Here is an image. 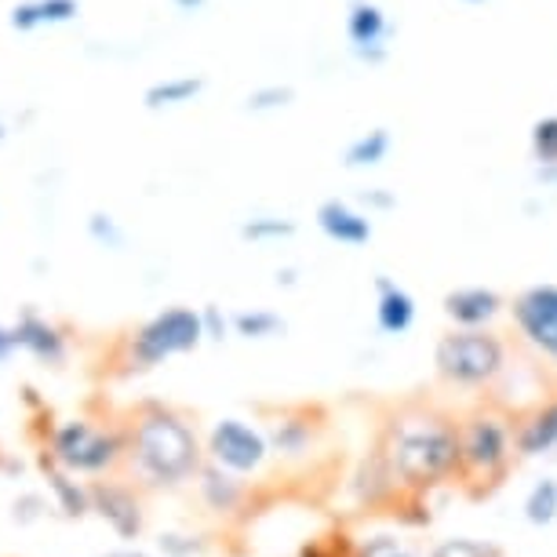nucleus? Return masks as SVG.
<instances>
[{"mask_svg": "<svg viewBox=\"0 0 557 557\" xmlns=\"http://www.w3.org/2000/svg\"><path fill=\"white\" fill-rule=\"evenodd\" d=\"M380 448L397 485L426 492L459 474V419L430 405H401L386 416Z\"/></svg>", "mask_w": 557, "mask_h": 557, "instance_id": "nucleus-1", "label": "nucleus"}, {"mask_svg": "<svg viewBox=\"0 0 557 557\" xmlns=\"http://www.w3.org/2000/svg\"><path fill=\"white\" fill-rule=\"evenodd\" d=\"M518 451V423L499 408H474L459 419V478L474 492H492Z\"/></svg>", "mask_w": 557, "mask_h": 557, "instance_id": "nucleus-2", "label": "nucleus"}, {"mask_svg": "<svg viewBox=\"0 0 557 557\" xmlns=\"http://www.w3.org/2000/svg\"><path fill=\"white\" fill-rule=\"evenodd\" d=\"M510 346L492 329H451L437 339L434 372L441 383L459 391H485L507 372Z\"/></svg>", "mask_w": 557, "mask_h": 557, "instance_id": "nucleus-3", "label": "nucleus"}, {"mask_svg": "<svg viewBox=\"0 0 557 557\" xmlns=\"http://www.w3.org/2000/svg\"><path fill=\"white\" fill-rule=\"evenodd\" d=\"M135 462L153 481H183L197 467V437L183 419L157 412L146 416L135 430Z\"/></svg>", "mask_w": 557, "mask_h": 557, "instance_id": "nucleus-4", "label": "nucleus"}, {"mask_svg": "<svg viewBox=\"0 0 557 557\" xmlns=\"http://www.w3.org/2000/svg\"><path fill=\"white\" fill-rule=\"evenodd\" d=\"M205 339V318L186 307H172L164 313H157L150 324H143L135 332V361L139 364H161L172 354H186L194 350L197 343Z\"/></svg>", "mask_w": 557, "mask_h": 557, "instance_id": "nucleus-5", "label": "nucleus"}, {"mask_svg": "<svg viewBox=\"0 0 557 557\" xmlns=\"http://www.w3.org/2000/svg\"><path fill=\"white\" fill-rule=\"evenodd\" d=\"M507 310L521 343H529L535 354L557 364V285L524 288Z\"/></svg>", "mask_w": 557, "mask_h": 557, "instance_id": "nucleus-6", "label": "nucleus"}, {"mask_svg": "<svg viewBox=\"0 0 557 557\" xmlns=\"http://www.w3.org/2000/svg\"><path fill=\"white\" fill-rule=\"evenodd\" d=\"M346 40L357 62L383 66L391 59V18L375 0H354L346 12Z\"/></svg>", "mask_w": 557, "mask_h": 557, "instance_id": "nucleus-7", "label": "nucleus"}, {"mask_svg": "<svg viewBox=\"0 0 557 557\" xmlns=\"http://www.w3.org/2000/svg\"><path fill=\"white\" fill-rule=\"evenodd\" d=\"M212 456H215V462H223L226 470L248 474V470H256L259 462L267 459V441H262L259 430H251L248 423L223 419V423L212 430Z\"/></svg>", "mask_w": 557, "mask_h": 557, "instance_id": "nucleus-8", "label": "nucleus"}, {"mask_svg": "<svg viewBox=\"0 0 557 557\" xmlns=\"http://www.w3.org/2000/svg\"><path fill=\"white\" fill-rule=\"evenodd\" d=\"M510 302L492 288L467 285L445 296V318L451 321V329H492Z\"/></svg>", "mask_w": 557, "mask_h": 557, "instance_id": "nucleus-9", "label": "nucleus"}, {"mask_svg": "<svg viewBox=\"0 0 557 557\" xmlns=\"http://www.w3.org/2000/svg\"><path fill=\"white\" fill-rule=\"evenodd\" d=\"M55 451L73 470H102L113 456H117V441L107 434H96L88 423H70L59 430Z\"/></svg>", "mask_w": 557, "mask_h": 557, "instance_id": "nucleus-10", "label": "nucleus"}, {"mask_svg": "<svg viewBox=\"0 0 557 557\" xmlns=\"http://www.w3.org/2000/svg\"><path fill=\"white\" fill-rule=\"evenodd\" d=\"M318 226L321 234L335 240V245H346V248H361L372 240V215L354 208L350 201H339V197H329V201L318 205Z\"/></svg>", "mask_w": 557, "mask_h": 557, "instance_id": "nucleus-11", "label": "nucleus"}, {"mask_svg": "<svg viewBox=\"0 0 557 557\" xmlns=\"http://www.w3.org/2000/svg\"><path fill=\"white\" fill-rule=\"evenodd\" d=\"M518 423V451L521 456H543V451L557 448V397L535 405L532 412H524Z\"/></svg>", "mask_w": 557, "mask_h": 557, "instance_id": "nucleus-12", "label": "nucleus"}, {"mask_svg": "<svg viewBox=\"0 0 557 557\" xmlns=\"http://www.w3.org/2000/svg\"><path fill=\"white\" fill-rule=\"evenodd\" d=\"M375 321L386 335H405L416 324V299L408 296L401 285H394L391 277H375Z\"/></svg>", "mask_w": 557, "mask_h": 557, "instance_id": "nucleus-13", "label": "nucleus"}, {"mask_svg": "<svg viewBox=\"0 0 557 557\" xmlns=\"http://www.w3.org/2000/svg\"><path fill=\"white\" fill-rule=\"evenodd\" d=\"M397 488H401V485H397V478H394L391 462H386L383 448L375 445V448L368 451V456L361 459V470H357V478H354V492H357V499L372 507V503L391 499Z\"/></svg>", "mask_w": 557, "mask_h": 557, "instance_id": "nucleus-14", "label": "nucleus"}, {"mask_svg": "<svg viewBox=\"0 0 557 557\" xmlns=\"http://www.w3.org/2000/svg\"><path fill=\"white\" fill-rule=\"evenodd\" d=\"M394 150V135L391 128H368L343 150V164L350 172H364V168H380Z\"/></svg>", "mask_w": 557, "mask_h": 557, "instance_id": "nucleus-15", "label": "nucleus"}, {"mask_svg": "<svg viewBox=\"0 0 557 557\" xmlns=\"http://www.w3.org/2000/svg\"><path fill=\"white\" fill-rule=\"evenodd\" d=\"M96 499H99L102 513H107V518L113 521V529H117L121 535H135V532H139V507H135V499L128 496V492L99 488Z\"/></svg>", "mask_w": 557, "mask_h": 557, "instance_id": "nucleus-16", "label": "nucleus"}, {"mask_svg": "<svg viewBox=\"0 0 557 557\" xmlns=\"http://www.w3.org/2000/svg\"><path fill=\"white\" fill-rule=\"evenodd\" d=\"M205 81L201 77H172V81H161L146 91V107L150 110H161V107H178V102H194L201 96Z\"/></svg>", "mask_w": 557, "mask_h": 557, "instance_id": "nucleus-17", "label": "nucleus"}, {"mask_svg": "<svg viewBox=\"0 0 557 557\" xmlns=\"http://www.w3.org/2000/svg\"><path fill=\"white\" fill-rule=\"evenodd\" d=\"M77 15V0H40V4H26L15 8L12 23L15 26H37V23H66V18Z\"/></svg>", "mask_w": 557, "mask_h": 557, "instance_id": "nucleus-18", "label": "nucleus"}, {"mask_svg": "<svg viewBox=\"0 0 557 557\" xmlns=\"http://www.w3.org/2000/svg\"><path fill=\"white\" fill-rule=\"evenodd\" d=\"M15 343H23L29 346L37 357H45V361H62V343H59V335L48 329V324H40V321H23L15 329Z\"/></svg>", "mask_w": 557, "mask_h": 557, "instance_id": "nucleus-19", "label": "nucleus"}, {"mask_svg": "<svg viewBox=\"0 0 557 557\" xmlns=\"http://www.w3.org/2000/svg\"><path fill=\"white\" fill-rule=\"evenodd\" d=\"M529 146H532L535 168H557V113H550V117H540L532 124Z\"/></svg>", "mask_w": 557, "mask_h": 557, "instance_id": "nucleus-20", "label": "nucleus"}, {"mask_svg": "<svg viewBox=\"0 0 557 557\" xmlns=\"http://www.w3.org/2000/svg\"><path fill=\"white\" fill-rule=\"evenodd\" d=\"M524 510H529L532 524H550L557 518V481L543 478L540 485L529 492V503H524Z\"/></svg>", "mask_w": 557, "mask_h": 557, "instance_id": "nucleus-21", "label": "nucleus"}, {"mask_svg": "<svg viewBox=\"0 0 557 557\" xmlns=\"http://www.w3.org/2000/svg\"><path fill=\"white\" fill-rule=\"evenodd\" d=\"M310 434H313L310 419H285V423H277V430H273V445H277V451L296 456V451L310 445Z\"/></svg>", "mask_w": 557, "mask_h": 557, "instance_id": "nucleus-22", "label": "nucleus"}, {"mask_svg": "<svg viewBox=\"0 0 557 557\" xmlns=\"http://www.w3.org/2000/svg\"><path fill=\"white\" fill-rule=\"evenodd\" d=\"M292 234H296V223H292V219H277V215H262V219H251V223L240 226V237L256 240V245H262V240L292 237Z\"/></svg>", "mask_w": 557, "mask_h": 557, "instance_id": "nucleus-23", "label": "nucleus"}, {"mask_svg": "<svg viewBox=\"0 0 557 557\" xmlns=\"http://www.w3.org/2000/svg\"><path fill=\"white\" fill-rule=\"evenodd\" d=\"M237 332L248 335V339H267V335L285 332V321L270 310H251V313H237Z\"/></svg>", "mask_w": 557, "mask_h": 557, "instance_id": "nucleus-24", "label": "nucleus"}, {"mask_svg": "<svg viewBox=\"0 0 557 557\" xmlns=\"http://www.w3.org/2000/svg\"><path fill=\"white\" fill-rule=\"evenodd\" d=\"M296 102V91L288 84H262L248 96V110L251 113H270V110H285Z\"/></svg>", "mask_w": 557, "mask_h": 557, "instance_id": "nucleus-25", "label": "nucleus"}, {"mask_svg": "<svg viewBox=\"0 0 557 557\" xmlns=\"http://www.w3.org/2000/svg\"><path fill=\"white\" fill-rule=\"evenodd\" d=\"M357 557H416V550L401 540H394V535H380V540L364 543Z\"/></svg>", "mask_w": 557, "mask_h": 557, "instance_id": "nucleus-26", "label": "nucleus"}, {"mask_svg": "<svg viewBox=\"0 0 557 557\" xmlns=\"http://www.w3.org/2000/svg\"><path fill=\"white\" fill-rule=\"evenodd\" d=\"M430 557H492V550H488V546H481V543L448 540V543H441Z\"/></svg>", "mask_w": 557, "mask_h": 557, "instance_id": "nucleus-27", "label": "nucleus"}, {"mask_svg": "<svg viewBox=\"0 0 557 557\" xmlns=\"http://www.w3.org/2000/svg\"><path fill=\"white\" fill-rule=\"evenodd\" d=\"M51 488H55L59 496H62V507H66V513H84V496L70 485L66 478H62V474H51Z\"/></svg>", "mask_w": 557, "mask_h": 557, "instance_id": "nucleus-28", "label": "nucleus"}, {"mask_svg": "<svg viewBox=\"0 0 557 557\" xmlns=\"http://www.w3.org/2000/svg\"><path fill=\"white\" fill-rule=\"evenodd\" d=\"M361 205L368 208V215H372V212H394L397 197L391 190H383V186H372V190L361 194Z\"/></svg>", "mask_w": 557, "mask_h": 557, "instance_id": "nucleus-29", "label": "nucleus"}, {"mask_svg": "<svg viewBox=\"0 0 557 557\" xmlns=\"http://www.w3.org/2000/svg\"><path fill=\"white\" fill-rule=\"evenodd\" d=\"M205 485H208V492H215V503H226V507H230V503H234V496H237V492H234V485H230V478L208 474V481H205Z\"/></svg>", "mask_w": 557, "mask_h": 557, "instance_id": "nucleus-30", "label": "nucleus"}, {"mask_svg": "<svg viewBox=\"0 0 557 557\" xmlns=\"http://www.w3.org/2000/svg\"><path fill=\"white\" fill-rule=\"evenodd\" d=\"M201 318H205V335H212V339H223L226 321L219 318V310H215V307H208V310L201 313Z\"/></svg>", "mask_w": 557, "mask_h": 557, "instance_id": "nucleus-31", "label": "nucleus"}, {"mask_svg": "<svg viewBox=\"0 0 557 557\" xmlns=\"http://www.w3.org/2000/svg\"><path fill=\"white\" fill-rule=\"evenodd\" d=\"M277 285H296V270H285V273H277Z\"/></svg>", "mask_w": 557, "mask_h": 557, "instance_id": "nucleus-32", "label": "nucleus"}, {"mask_svg": "<svg viewBox=\"0 0 557 557\" xmlns=\"http://www.w3.org/2000/svg\"><path fill=\"white\" fill-rule=\"evenodd\" d=\"M175 4H178V8H183V12H194V8H201V4H205V0H175Z\"/></svg>", "mask_w": 557, "mask_h": 557, "instance_id": "nucleus-33", "label": "nucleus"}, {"mask_svg": "<svg viewBox=\"0 0 557 557\" xmlns=\"http://www.w3.org/2000/svg\"><path fill=\"white\" fill-rule=\"evenodd\" d=\"M12 343H15V335H4V332H0V357L8 354V346H12Z\"/></svg>", "mask_w": 557, "mask_h": 557, "instance_id": "nucleus-34", "label": "nucleus"}, {"mask_svg": "<svg viewBox=\"0 0 557 557\" xmlns=\"http://www.w3.org/2000/svg\"><path fill=\"white\" fill-rule=\"evenodd\" d=\"M462 4H488V0H462Z\"/></svg>", "mask_w": 557, "mask_h": 557, "instance_id": "nucleus-35", "label": "nucleus"}, {"mask_svg": "<svg viewBox=\"0 0 557 557\" xmlns=\"http://www.w3.org/2000/svg\"><path fill=\"white\" fill-rule=\"evenodd\" d=\"M113 557H143V554H113Z\"/></svg>", "mask_w": 557, "mask_h": 557, "instance_id": "nucleus-36", "label": "nucleus"}]
</instances>
